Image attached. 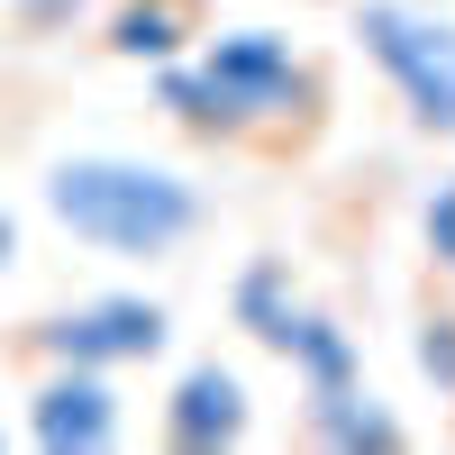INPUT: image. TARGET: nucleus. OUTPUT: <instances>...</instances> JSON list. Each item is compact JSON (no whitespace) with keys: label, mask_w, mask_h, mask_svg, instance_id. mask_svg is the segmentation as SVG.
<instances>
[{"label":"nucleus","mask_w":455,"mask_h":455,"mask_svg":"<svg viewBox=\"0 0 455 455\" xmlns=\"http://www.w3.org/2000/svg\"><path fill=\"white\" fill-rule=\"evenodd\" d=\"M310 428H319L328 446H373V455L401 446V419H392V410H373V392H355V383L310 392Z\"/></svg>","instance_id":"obj_9"},{"label":"nucleus","mask_w":455,"mask_h":455,"mask_svg":"<svg viewBox=\"0 0 455 455\" xmlns=\"http://www.w3.org/2000/svg\"><path fill=\"white\" fill-rule=\"evenodd\" d=\"M419 364L437 373V392H455V319H428V337H419Z\"/></svg>","instance_id":"obj_12"},{"label":"nucleus","mask_w":455,"mask_h":455,"mask_svg":"<svg viewBox=\"0 0 455 455\" xmlns=\"http://www.w3.org/2000/svg\"><path fill=\"white\" fill-rule=\"evenodd\" d=\"M428 246H437V264H455V182L428 201Z\"/></svg>","instance_id":"obj_14"},{"label":"nucleus","mask_w":455,"mask_h":455,"mask_svg":"<svg viewBox=\"0 0 455 455\" xmlns=\"http://www.w3.org/2000/svg\"><path fill=\"white\" fill-rule=\"evenodd\" d=\"M237 437H246V383L228 364H192L173 383V401H164V446L219 455V446H237Z\"/></svg>","instance_id":"obj_6"},{"label":"nucleus","mask_w":455,"mask_h":455,"mask_svg":"<svg viewBox=\"0 0 455 455\" xmlns=\"http://www.w3.org/2000/svg\"><path fill=\"white\" fill-rule=\"evenodd\" d=\"M46 210H55L64 237H83L100 255H137V264L192 246V228L210 219L201 182H182L173 164H146V156H64V164H46Z\"/></svg>","instance_id":"obj_1"},{"label":"nucleus","mask_w":455,"mask_h":455,"mask_svg":"<svg viewBox=\"0 0 455 455\" xmlns=\"http://www.w3.org/2000/svg\"><path fill=\"white\" fill-rule=\"evenodd\" d=\"M237 319H246V328L264 337V347L283 337V319H291V283H283V264H274V255L237 274Z\"/></svg>","instance_id":"obj_11"},{"label":"nucleus","mask_w":455,"mask_h":455,"mask_svg":"<svg viewBox=\"0 0 455 455\" xmlns=\"http://www.w3.org/2000/svg\"><path fill=\"white\" fill-rule=\"evenodd\" d=\"M10 255H19V219L0 210V274H10Z\"/></svg>","instance_id":"obj_15"},{"label":"nucleus","mask_w":455,"mask_h":455,"mask_svg":"<svg viewBox=\"0 0 455 455\" xmlns=\"http://www.w3.org/2000/svg\"><path fill=\"white\" fill-rule=\"evenodd\" d=\"M156 100L173 109L182 128H201V137H228V109H219V83L201 64H156Z\"/></svg>","instance_id":"obj_10"},{"label":"nucleus","mask_w":455,"mask_h":455,"mask_svg":"<svg viewBox=\"0 0 455 455\" xmlns=\"http://www.w3.org/2000/svg\"><path fill=\"white\" fill-rule=\"evenodd\" d=\"M201 73L219 83V109L228 128H274V119H300V109L319 100L310 64H300L274 28H228L219 46L201 55Z\"/></svg>","instance_id":"obj_3"},{"label":"nucleus","mask_w":455,"mask_h":455,"mask_svg":"<svg viewBox=\"0 0 455 455\" xmlns=\"http://www.w3.org/2000/svg\"><path fill=\"white\" fill-rule=\"evenodd\" d=\"M355 36H364V55L392 73V92L410 100V119L455 137V28L428 19V10H410V0H364Z\"/></svg>","instance_id":"obj_2"},{"label":"nucleus","mask_w":455,"mask_h":455,"mask_svg":"<svg viewBox=\"0 0 455 455\" xmlns=\"http://www.w3.org/2000/svg\"><path fill=\"white\" fill-rule=\"evenodd\" d=\"M274 355H291L310 392L355 383V337L337 328V319H319V310H291V319H283V337H274Z\"/></svg>","instance_id":"obj_7"},{"label":"nucleus","mask_w":455,"mask_h":455,"mask_svg":"<svg viewBox=\"0 0 455 455\" xmlns=\"http://www.w3.org/2000/svg\"><path fill=\"white\" fill-rule=\"evenodd\" d=\"M10 19H28V28H64V19H83V0H0Z\"/></svg>","instance_id":"obj_13"},{"label":"nucleus","mask_w":455,"mask_h":455,"mask_svg":"<svg viewBox=\"0 0 455 455\" xmlns=\"http://www.w3.org/2000/svg\"><path fill=\"white\" fill-rule=\"evenodd\" d=\"M164 300H137V291H100V300H73V310L55 319H36V347H46L55 364H146V355H164Z\"/></svg>","instance_id":"obj_4"},{"label":"nucleus","mask_w":455,"mask_h":455,"mask_svg":"<svg viewBox=\"0 0 455 455\" xmlns=\"http://www.w3.org/2000/svg\"><path fill=\"white\" fill-rule=\"evenodd\" d=\"M28 437L46 455H100L119 446V392H109L100 364H55L46 383L28 392Z\"/></svg>","instance_id":"obj_5"},{"label":"nucleus","mask_w":455,"mask_h":455,"mask_svg":"<svg viewBox=\"0 0 455 455\" xmlns=\"http://www.w3.org/2000/svg\"><path fill=\"white\" fill-rule=\"evenodd\" d=\"M182 36H192V0H128V10L109 19V55H128V64H173Z\"/></svg>","instance_id":"obj_8"}]
</instances>
